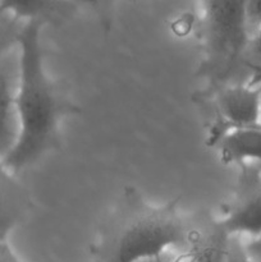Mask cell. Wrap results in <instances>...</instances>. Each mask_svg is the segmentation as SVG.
Listing matches in <instances>:
<instances>
[{
	"label": "cell",
	"mask_w": 261,
	"mask_h": 262,
	"mask_svg": "<svg viewBox=\"0 0 261 262\" xmlns=\"http://www.w3.org/2000/svg\"><path fill=\"white\" fill-rule=\"evenodd\" d=\"M261 84L233 83L212 91L217 110L216 124L210 133L209 143L217 140L230 128L260 125Z\"/></svg>",
	"instance_id": "8992f818"
},
{
	"label": "cell",
	"mask_w": 261,
	"mask_h": 262,
	"mask_svg": "<svg viewBox=\"0 0 261 262\" xmlns=\"http://www.w3.org/2000/svg\"><path fill=\"white\" fill-rule=\"evenodd\" d=\"M232 235L219 217L206 210L186 216V232L181 255L171 262H224Z\"/></svg>",
	"instance_id": "5b68a950"
},
{
	"label": "cell",
	"mask_w": 261,
	"mask_h": 262,
	"mask_svg": "<svg viewBox=\"0 0 261 262\" xmlns=\"http://www.w3.org/2000/svg\"><path fill=\"white\" fill-rule=\"evenodd\" d=\"M0 262H22L7 242H0Z\"/></svg>",
	"instance_id": "2e32d148"
},
{
	"label": "cell",
	"mask_w": 261,
	"mask_h": 262,
	"mask_svg": "<svg viewBox=\"0 0 261 262\" xmlns=\"http://www.w3.org/2000/svg\"><path fill=\"white\" fill-rule=\"evenodd\" d=\"M19 77L18 46L0 56V159L7 158L19 137L17 90Z\"/></svg>",
	"instance_id": "52a82bcc"
},
{
	"label": "cell",
	"mask_w": 261,
	"mask_h": 262,
	"mask_svg": "<svg viewBox=\"0 0 261 262\" xmlns=\"http://www.w3.org/2000/svg\"><path fill=\"white\" fill-rule=\"evenodd\" d=\"M184 232L186 216L177 200L155 206L127 187L100 224L91 251L96 262L160 261L169 248L182 250Z\"/></svg>",
	"instance_id": "7a4b0ae2"
},
{
	"label": "cell",
	"mask_w": 261,
	"mask_h": 262,
	"mask_svg": "<svg viewBox=\"0 0 261 262\" xmlns=\"http://www.w3.org/2000/svg\"><path fill=\"white\" fill-rule=\"evenodd\" d=\"M245 2L209 0L202 3L200 36L202 59L199 73L209 81L210 91L227 84L246 83L245 54L250 37L243 17ZM252 74V73H251Z\"/></svg>",
	"instance_id": "3957f363"
},
{
	"label": "cell",
	"mask_w": 261,
	"mask_h": 262,
	"mask_svg": "<svg viewBox=\"0 0 261 262\" xmlns=\"http://www.w3.org/2000/svg\"><path fill=\"white\" fill-rule=\"evenodd\" d=\"M223 227L232 237L261 235V165L240 166L233 194L220 217Z\"/></svg>",
	"instance_id": "277c9868"
},
{
	"label": "cell",
	"mask_w": 261,
	"mask_h": 262,
	"mask_svg": "<svg viewBox=\"0 0 261 262\" xmlns=\"http://www.w3.org/2000/svg\"><path fill=\"white\" fill-rule=\"evenodd\" d=\"M25 20L18 19L10 13H5L0 19V56L17 46L18 36Z\"/></svg>",
	"instance_id": "8fae6325"
},
{
	"label": "cell",
	"mask_w": 261,
	"mask_h": 262,
	"mask_svg": "<svg viewBox=\"0 0 261 262\" xmlns=\"http://www.w3.org/2000/svg\"><path fill=\"white\" fill-rule=\"evenodd\" d=\"M5 9H4V4H3V2H0V19L3 18V15L5 14Z\"/></svg>",
	"instance_id": "e0dca14e"
},
{
	"label": "cell",
	"mask_w": 261,
	"mask_h": 262,
	"mask_svg": "<svg viewBox=\"0 0 261 262\" xmlns=\"http://www.w3.org/2000/svg\"><path fill=\"white\" fill-rule=\"evenodd\" d=\"M5 12L20 20L41 19L45 23H58L69 17L74 10V4L67 2H42V0H23V2H3Z\"/></svg>",
	"instance_id": "30bf717a"
},
{
	"label": "cell",
	"mask_w": 261,
	"mask_h": 262,
	"mask_svg": "<svg viewBox=\"0 0 261 262\" xmlns=\"http://www.w3.org/2000/svg\"><path fill=\"white\" fill-rule=\"evenodd\" d=\"M32 207L26 187L0 159V242H7L8 235L25 220Z\"/></svg>",
	"instance_id": "ba28073f"
},
{
	"label": "cell",
	"mask_w": 261,
	"mask_h": 262,
	"mask_svg": "<svg viewBox=\"0 0 261 262\" xmlns=\"http://www.w3.org/2000/svg\"><path fill=\"white\" fill-rule=\"evenodd\" d=\"M170 261H171V260H169V258H166L165 256H164V257L161 258L160 261H151V262H170ZM95 262H96V261H95Z\"/></svg>",
	"instance_id": "ac0fdd59"
},
{
	"label": "cell",
	"mask_w": 261,
	"mask_h": 262,
	"mask_svg": "<svg viewBox=\"0 0 261 262\" xmlns=\"http://www.w3.org/2000/svg\"><path fill=\"white\" fill-rule=\"evenodd\" d=\"M245 61L251 73L260 76L258 78L261 81V28L248 41L245 54Z\"/></svg>",
	"instance_id": "7c38bea8"
},
{
	"label": "cell",
	"mask_w": 261,
	"mask_h": 262,
	"mask_svg": "<svg viewBox=\"0 0 261 262\" xmlns=\"http://www.w3.org/2000/svg\"><path fill=\"white\" fill-rule=\"evenodd\" d=\"M260 125H261V95H260Z\"/></svg>",
	"instance_id": "d6986e66"
},
{
	"label": "cell",
	"mask_w": 261,
	"mask_h": 262,
	"mask_svg": "<svg viewBox=\"0 0 261 262\" xmlns=\"http://www.w3.org/2000/svg\"><path fill=\"white\" fill-rule=\"evenodd\" d=\"M214 146L224 165H261V125L230 128Z\"/></svg>",
	"instance_id": "9c48e42d"
},
{
	"label": "cell",
	"mask_w": 261,
	"mask_h": 262,
	"mask_svg": "<svg viewBox=\"0 0 261 262\" xmlns=\"http://www.w3.org/2000/svg\"><path fill=\"white\" fill-rule=\"evenodd\" d=\"M245 250L253 262H261V235L245 243Z\"/></svg>",
	"instance_id": "9a60e30c"
},
{
	"label": "cell",
	"mask_w": 261,
	"mask_h": 262,
	"mask_svg": "<svg viewBox=\"0 0 261 262\" xmlns=\"http://www.w3.org/2000/svg\"><path fill=\"white\" fill-rule=\"evenodd\" d=\"M44 25L41 19L25 20L18 36L19 137L14 148L3 159L14 174L58 150L61 143L60 122L67 115L81 112L46 73L40 40Z\"/></svg>",
	"instance_id": "6da1fadb"
},
{
	"label": "cell",
	"mask_w": 261,
	"mask_h": 262,
	"mask_svg": "<svg viewBox=\"0 0 261 262\" xmlns=\"http://www.w3.org/2000/svg\"><path fill=\"white\" fill-rule=\"evenodd\" d=\"M246 30L248 37H253L261 28V0H250L243 5Z\"/></svg>",
	"instance_id": "4fadbf2b"
},
{
	"label": "cell",
	"mask_w": 261,
	"mask_h": 262,
	"mask_svg": "<svg viewBox=\"0 0 261 262\" xmlns=\"http://www.w3.org/2000/svg\"><path fill=\"white\" fill-rule=\"evenodd\" d=\"M224 262H253L245 250V243L240 237H232L229 251Z\"/></svg>",
	"instance_id": "5bb4252c"
}]
</instances>
